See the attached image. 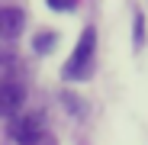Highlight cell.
Instances as JSON below:
<instances>
[{
    "mask_svg": "<svg viewBox=\"0 0 148 145\" xmlns=\"http://www.w3.org/2000/svg\"><path fill=\"white\" fill-rule=\"evenodd\" d=\"M93 52H97V29L87 26V29L81 32L77 48H74V55L68 58V65H64L61 74H64L68 81H84V78L90 74V68H93Z\"/></svg>",
    "mask_w": 148,
    "mask_h": 145,
    "instance_id": "obj_1",
    "label": "cell"
},
{
    "mask_svg": "<svg viewBox=\"0 0 148 145\" xmlns=\"http://www.w3.org/2000/svg\"><path fill=\"white\" fill-rule=\"evenodd\" d=\"M23 100H26V90L19 81H0V116H13Z\"/></svg>",
    "mask_w": 148,
    "mask_h": 145,
    "instance_id": "obj_2",
    "label": "cell"
},
{
    "mask_svg": "<svg viewBox=\"0 0 148 145\" xmlns=\"http://www.w3.org/2000/svg\"><path fill=\"white\" fill-rule=\"evenodd\" d=\"M10 135L19 142V145H32L39 135H42V119L39 116H23L16 123H10Z\"/></svg>",
    "mask_w": 148,
    "mask_h": 145,
    "instance_id": "obj_3",
    "label": "cell"
},
{
    "mask_svg": "<svg viewBox=\"0 0 148 145\" xmlns=\"http://www.w3.org/2000/svg\"><path fill=\"white\" fill-rule=\"evenodd\" d=\"M23 23H26L23 10H16V7H0V39H16V36L23 32Z\"/></svg>",
    "mask_w": 148,
    "mask_h": 145,
    "instance_id": "obj_4",
    "label": "cell"
},
{
    "mask_svg": "<svg viewBox=\"0 0 148 145\" xmlns=\"http://www.w3.org/2000/svg\"><path fill=\"white\" fill-rule=\"evenodd\" d=\"M52 42H55V36H52V32L36 36V48H39V52H48V48H52Z\"/></svg>",
    "mask_w": 148,
    "mask_h": 145,
    "instance_id": "obj_5",
    "label": "cell"
},
{
    "mask_svg": "<svg viewBox=\"0 0 148 145\" xmlns=\"http://www.w3.org/2000/svg\"><path fill=\"white\" fill-rule=\"evenodd\" d=\"M48 7H52V10H74L77 0H48Z\"/></svg>",
    "mask_w": 148,
    "mask_h": 145,
    "instance_id": "obj_6",
    "label": "cell"
},
{
    "mask_svg": "<svg viewBox=\"0 0 148 145\" xmlns=\"http://www.w3.org/2000/svg\"><path fill=\"white\" fill-rule=\"evenodd\" d=\"M32 145H55V139H52V135H48V132H42V135H39V139L32 142Z\"/></svg>",
    "mask_w": 148,
    "mask_h": 145,
    "instance_id": "obj_7",
    "label": "cell"
}]
</instances>
